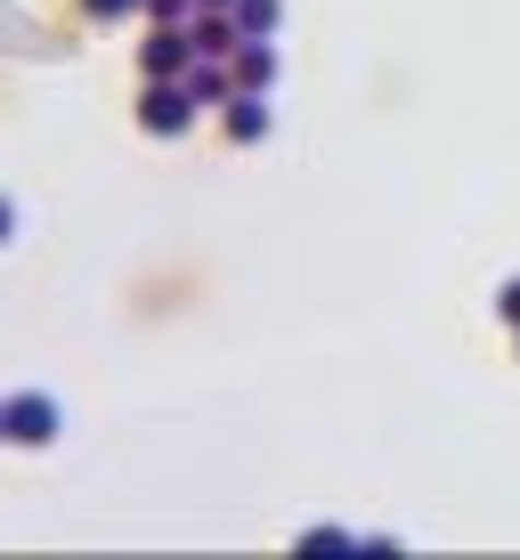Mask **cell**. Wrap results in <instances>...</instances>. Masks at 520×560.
Segmentation results:
<instances>
[{
  "label": "cell",
  "instance_id": "cell-12",
  "mask_svg": "<svg viewBox=\"0 0 520 560\" xmlns=\"http://www.w3.org/2000/svg\"><path fill=\"white\" fill-rule=\"evenodd\" d=\"M0 447H9V431H0Z\"/></svg>",
  "mask_w": 520,
  "mask_h": 560
},
{
  "label": "cell",
  "instance_id": "cell-3",
  "mask_svg": "<svg viewBox=\"0 0 520 560\" xmlns=\"http://www.w3.org/2000/svg\"><path fill=\"white\" fill-rule=\"evenodd\" d=\"M187 66H196V33L187 25H147V42H139L147 82H187Z\"/></svg>",
  "mask_w": 520,
  "mask_h": 560
},
{
  "label": "cell",
  "instance_id": "cell-6",
  "mask_svg": "<svg viewBox=\"0 0 520 560\" xmlns=\"http://www.w3.org/2000/svg\"><path fill=\"white\" fill-rule=\"evenodd\" d=\"M236 25H244V42H277L285 0H236Z\"/></svg>",
  "mask_w": 520,
  "mask_h": 560
},
{
  "label": "cell",
  "instance_id": "cell-7",
  "mask_svg": "<svg viewBox=\"0 0 520 560\" xmlns=\"http://www.w3.org/2000/svg\"><path fill=\"white\" fill-rule=\"evenodd\" d=\"M73 9H82L90 25H130V16L147 9V0H73Z\"/></svg>",
  "mask_w": 520,
  "mask_h": 560
},
{
  "label": "cell",
  "instance_id": "cell-9",
  "mask_svg": "<svg viewBox=\"0 0 520 560\" xmlns=\"http://www.w3.org/2000/svg\"><path fill=\"white\" fill-rule=\"evenodd\" d=\"M496 317H505L512 334H520V277H505V284H496Z\"/></svg>",
  "mask_w": 520,
  "mask_h": 560
},
{
  "label": "cell",
  "instance_id": "cell-8",
  "mask_svg": "<svg viewBox=\"0 0 520 560\" xmlns=\"http://www.w3.org/2000/svg\"><path fill=\"white\" fill-rule=\"evenodd\" d=\"M147 25H187V16H196V0H147Z\"/></svg>",
  "mask_w": 520,
  "mask_h": 560
},
{
  "label": "cell",
  "instance_id": "cell-4",
  "mask_svg": "<svg viewBox=\"0 0 520 560\" xmlns=\"http://www.w3.org/2000/svg\"><path fill=\"white\" fill-rule=\"evenodd\" d=\"M220 130H228V147H261L268 130H277V114H268V90H236V98L220 106Z\"/></svg>",
  "mask_w": 520,
  "mask_h": 560
},
{
  "label": "cell",
  "instance_id": "cell-1",
  "mask_svg": "<svg viewBox=\"0 0 520 560\" xmlns=\"http://www.w3.org/2000/svg\"><path fill=\"white\" fill-rule=\"evenodd\" d=\"M196 90H187V82H147L139 90V130H147V139H187V130H196Z\"/></svg>",
  "mask_w": 520,
  "mask_h": 560
},
{
  "label": "cell",
  "instance_id": "cell-11",
  "mask_svg": "<svg viewBox=\"0 0 520 560\" xmlns=\"http://www.w3.org/2000/svg\"><path fill=\"white\" fill-rule=\"evenodd\" d=\"M196 9H236V0H196Z\"/></svg>",
  "mask_w": 520,
  "mask_h": 560
},
{
  "label": "cell",
  "instance_id": "cell-2",
  "mask_svg": "<svg viewBox=\"0 0 520 560\" xmlns=\"http://www.w3.org/2000/svg\"><path fill=\"white\" fill-rule=\"evenodd\" d=\"M0 431H9V447H49L66 431V415H57L49 390H16V398H0Z\"/></svg>",
  "mask_w": 520,
  "mask_h": 560
},
{
  "label": "cell",
  "instance_id": "cell-5",
  "mask_svg": "<svg viewBox=\"0 0 520 560\" xmlns=\"http://www.w3.org/2000/svg\"><path fill=\"white\" fill-rule=\"evenodd\" d=\"M277 66H285L277 42H244L236 49V90H277Z\"/></svg>",
  "mask_w": 520,
  "mask_h": 560
},
{
  "label": "cell",
  "instance_id": "cell-10",
  "mask_svg": "<svg viewBox=\"0 0 520 560\" xmlns=\"http://www.w3.org/2000/svg\"><path fill=\"white\" fill-rule=\"evenodd\" d=\"M9 236H16V203L0 196V253H9Z\"/></svg>",
  "mask_w": 520,
  "mask_h": 560
}]
</instances>
